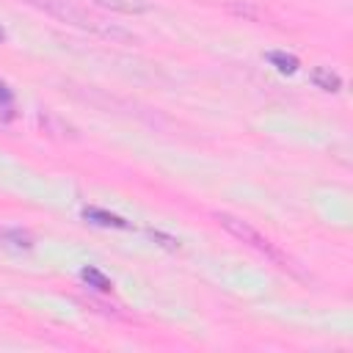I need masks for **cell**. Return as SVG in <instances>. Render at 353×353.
I'll return each mask as SVG.
<instances>
[{
  "mask_svg": "<svg viewBox=\"0 0 353 353\" xmlns=\"http://www.w3.org/2000/svg\"><path fill=\"white\" fill-rule=\"evenodd\" d=\"M3 39H6V30H3V28H0V41H3Z\"/></svg>",
  "mask_w": 353,
  "mask_h": 353,
  "instance_id": "10",
  "label": "cell"
},
{
  "mask_svg": "<svg viewBox=\"0 0 353 353\" xmlns=\"http://www.w3.org/2000/svg\"><path fill=\"white\" fill-rule=\"evenodd\" d=\"M80 276H83V281H85L88 287H94V290H99V292H110V290H113V281H110L102 270H97V268H91V265L83 268Z\"/></svg>",
  "mask_w": 353,
  "mask_h": 353,
  "instance_id": "7",
  "label": "cell"
},
{
  "mask_svg": "<svg viewBox=\"0 0 353 353\" xmlns=\"http://www.w3.org/2000/svg\"><path fill=\"white\" fill-rule=\"evenodd\" d=\"M0 245L11 248V251H28V248H33V237L28 232H22V229L0 226Z\"/></svg>",
  "mask_w": 353,
  "mask_h": 353,
  "instance_id": "4",
  "label": "cell"
},
{
  "mask_svg": "<svg viewBox=\"0 0 353 353\" xmlns=\"http://www.w3.org/2000/svg\"><path fill=\"white\" fill-rule=\"evenodd\" d=\"M83 218H85V221H91V223H97V226L132 229V223H130V221H124V218H119V215H113V212H105V210H99V207H85V210H83Z\"/></svg>",
  "mask_w": 353,
  "mask_h": 353,
  "instance_id": "3",
  "label": "cell"
},
{
  "mask_svg": "<svg viewBox=\"0 0 353 353\" xmlns=\"http://www.w3.org/2000/svg\"><path fill=\"white\" fill-rule=\"evenodd\" d=\"M102 8L110 11H121V14H143L149 11V0H94Z\"/></svg>",
  "mask_w": 353,
  "mask_h": 353,
  "instance_id": "6",
  "label": "cell"
},
{
  "mask_svg": "<svg viewBox=\"0 0 353 353\" xmlns=\"http://www.w3.org/2000/svg\"><path fill=\"white\" fill-rule=\"evenodd\" d=\"M312 83H314L317 88H323V91H331V94H336V91L342 88V77H339L336 72H331L328 66L312 69Z\"/></svg>",
  "mask_w": 353,
  "mask_h": 353,
  "instance_id": "5",
  "label": "cell"
},
{
  "mask_svg": "<svg viewBox=\"0 0 353 353\" xmlns=\"http://www.w3.org/2000/svg\"><path fill=\"white\" fill-rule=\"evenodd\" d=\"M14 102V91L0 80V105H11Z\"/></svg>",
  "mask_w": 353,
  "mask_h": 353,
  "instance_id": "9",
  "label": "cell"
},
{
  "mask_svg": "<svg viewBox=\"0 0 353 353\" xmlns=\"http://www.w3.org/2000/svg\"><path fill=\"white\" fill-rule=\"evenodd\" d=\"M215 221L232 234V237H237V240H243L245 245H251L254 251H259V254H265L268 259H273V262H284V254L259 232V229H254L248 221H243V218H237V215H229V212H218L215 215Z\"/></svg>",
  "mask_w": 353,
  "mask_h": 353,
  "instance_id": "2",
  "label": "cell"
},
{
  "mask_svg": "<svg viewBox=\"0 0 353 353\" xmlns=\"http://www.w3.org/2000/svg\"><path fill=\"white\" fill-rule=\"evenodd\" d=\"M28 3L36 6V8H41L44 14H50V17L61 19V22H66V25H72V28L85 30V33H97V36H105V39H130L124 30L102 25L97 17L85 14V11H83L80 6H74L72 0H28Z\"/></svg>",
  "mask_w": 353,
  "mask_h": 353,
  "instance_id": "1",
  "label": "cell"
},
{
  "mask_svg": "<svg viewBox=\"0 0 353 353\" xmlns=\"http://www.w3.org/2000/svg\"><path fill=\"white\" fill-rule=\"evenodd\" d=\"M279 72H284V74H292V72H298V58L295 55H287V52H279V50H273V52H268L265 55Z\"/></svg>",
  "mask_w": 353,
  "mask_h": 353,
  "instance_id": "8",
  "label": "cell"
}]
</instances>
